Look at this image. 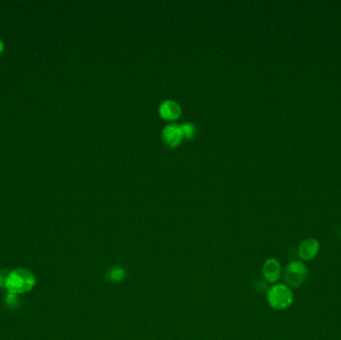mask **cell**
I'll return each mask as SVG.
<instances>
[{
    "label": "cell",
    "instance_id": "6da1fadb",
    "mask_svg": "<svg viewBox=\"0 0 341 340\" xmlns=\"http://www.w3.org/2000/svg\"><path fill=\"white\" fill-rule=\"evenodd\" d=\"M35 283L36 278L32 272L25 269H17L8 273L5 286L9 293L18 294L31 290Z\"/></svg>",
    "mask_w": 341,
    "mask_h": 340
},
{
    "label": "cell",
    "instance_id": "8992f818",
    "mask_svg": "<svg viewBox=\"0 0 341 340\" xmlns=\"http://www.w3.org/2000/svg\"><path fill=\"white\" fill-rule=\"evenodd\" d=\"M263 274L267 281L273 283L278 280L281 274V267L276 259H269L263 267Z\"/></svg>",
    "mask_w": 341,
    "mask_h": 340
},
{
    "label": "cell",
    "instance_id": "9c48e42d",
    "mask_svg": "<svg viewBox=\"0 0 341 340\" xmlns=\"http://www.w3.org/2000/svg\"><path fill=\"white\" fill-rule=\"evenodd\" d=\"M182 131L184 136L188 137V138H192L195 136L196 134V128L192 123H184L183 125H181Z\"/></svg>",
    "mask_w": 341,
    "mask_h": 340
},
{
    "label": "cell",
    "instance_id": "8fae6325",
    "mask_svg": "<svg viewBox=\"0 0 341 340\" xmlns=\"http://www.w3.org/2000/svg\"><path fill=\"white\" fill-rule=\"evenodd\" d=\"M4 50V43L2 42V40L0 39V53H2Z\"/></svg>",
    "mask_w": 341,
    "mask_h": 340
},
{
    "label": "cell",
    "instance_id": "277c9868",
    "mask_svg": "<svg viewBox=\"0 0 341 340\" xmlns=\"http://www.w3.org/2000/svg\"><path fill=\"white\" fill-rule=\"evenodd\" d=\"M319 251V243L314 238H307L299 246V257L304 261H310Z\"/></svg>",
    "mask_w": 341,
    "mask_h": 340
},
{
    "label": "cell",
    "instance_id": "52a82bcc",
    "mask_svg": "<svg viewBox=\"0 0 341 340\" xmlns=\"http://www.w3.org/2000/svg\"><path fill=\"white\" fill-rule=\"evenodd\" d=\"M160 114L167 120H175L181 114L180 105L173 100H166L160 106Z\"/></svg>",
    "mask_w": 341,
    "mask_h": 340
},
{
    "label": "cell",
    "instance_id": "5b68a950",
    "mask_svg": "<svg viewBox=\"0 0 341 340\" xmlns=\"http://www.w3.org/2000/svg\"><path fill=\"white\" fill-rule=\"evenodd\" d=\"M184 137L181 126L176 124H170L165 127L163 130V139L167 146L175 147L179 145Z\"/></svg>",
    "mask_w": 341,
    "mask_h": 340
},
{
    "label": "cell",
    "instance_id": "30bf717a",
    "mask_svg": "<svg viewBox=\"0 0 341 340\" xmlns=\"http://www.w3.org/2000/svg\"><path fill=\"white\" fill-rule=\"evenodd\" d=\"M7 275H8V273H6L5 271H1V270H0V287L5 286V282H6Z\"/></svg>",
    "mask_w": 341,
    "mask_h": 340
},
{
    "label": "cell",
    "instance_id": "ba28073f",
    "mask_svg": "<svg viewBox=\"0 0 341 340\" xmlns=\"http://www.w3.org/2000/svg\"><path fill=\"white\" fill-rule=\"evenodd\" d=\"M127 271L122 266H114L110 268L105 275L106 281L112 284H118L124 281L127 277Z\"/></svg>",
    "mask_w": 341,
    "mask_h": 340
},
{
    "label": "cell",
    "instance_id": "7a4b0ae2",
    "mask_svg": "<svg viewBox=\"0 0 341 340\" xmlns=\"http://www.w3.org/2000/svg\"><path fill=\"white\" fill-rule=\"evenodd\" d=\"M293 294L285 284H274L268 291L269 305L276 310H283L292 304Z\"/></svg>",
    "mask_w": 341,
    "mask_h": 340
},
{
    "label": "cell",
    "instance_id": "3957f363",
    "mask_svg": "<svg viewBox=\"0 0 341 340\" xmlns=\"http://www.w3.org/2000/svg\"><path fill=\"white\" fill-rule=\"evenodd\" d=\"M307 267L302 262L295 261L287 265L284 271V280L287 285L291 287L302 286L307 279Z\"/></svg>",
    "mask_w": 341,
    "mask_h": 340
}]
</instances>
